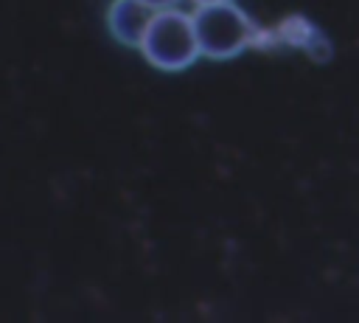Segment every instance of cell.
<instances>
[{
    "instance_id": "1",
    "label": "cell",
    "mask_w": 359,
    "mask_h": 323,
    "mask_svg": "<svg viewBox=\"0 0 359 323\" xmlns=\"http://www.w3.org/2000/svg\"><path fill=\"white\" fill-rule=\"evenodd\" d=\"M137 51L151 67H157L163 73L188 70L196 59H202L194 14H188L177 6L157 8Z\"/></svg>"
},
{
    "instance_id": "2",
    "label": "cell",
    "mask_w": 359,
    "mask_h": 323,
    "mask_svg": "<svg viewBox=\"0 0 359 323\" xmlns=\"http://www.w3.org/2000/svg\"><path fill=\"white\" fill-rule=\"evenodd\" d=\"M191 14H194L202 59H213V62L236 59L258 39V25L236 0L196 6Z\"/></svg>"
},
{
    "instance_id": "3",
    "label": "cell",
    "mask_w": 359,
    "mask_h": 323,
    "mask_svg": "<svg viewBox=\"0 0 359 323\" xmlns=\"http://www.w3.org/2000/svg\"><path fill=\"white\" fill-rule=\"evenodd\" d=\"M154 11L157 8L146 0H112L107 8V28L118 45L137 51Z\"/></svg>"
},
{
    "instance_id": "4",
    "label": "cell",
    "mask_w": 359,
    "mask_h": 323,
    "mask_svg": "<svg viewBox=\"0 0 359 323\" xmlns=\"http://www.w3.org/2000/svg\"><path fill=\"white\" fill-rule=\"evenodd\" d=\"M149 6H154V8H165V6H177L180 0H146Z\"/></svg>"
},
{
    "instance_id": "5",
    "label": "cell",
    "mask_w": 359,
    "mask_h": 323,
    "mask_svg": "<svg viewBox=\"0 0 359 323\" xmlns=\"http://www.w3.org/2000/svg\"><path fill=\"white\" fill-rule=\"evenodd\" d=\"M194 6H208V3H227V0H191Z\"/></svg>"
}]
</instances>
